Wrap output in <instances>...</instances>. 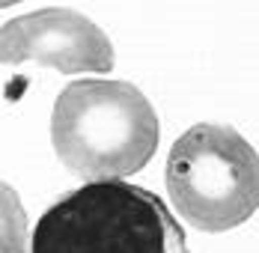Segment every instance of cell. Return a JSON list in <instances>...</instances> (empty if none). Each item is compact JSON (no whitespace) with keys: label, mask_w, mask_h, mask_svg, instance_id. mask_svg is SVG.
<instances>
[{"label":"cell","mask_w":259,"mask_h":253,"mask_svg":"<svg viewBox=\"0 0 259 253\" xmlns=\"http://www.w3.org/2000/svg\"><path fill=\"white\" fill-rule=\"evenodd\" d=\"M158 137L155 107L128 80L83 77L69 83L54 101V152L78 179L134 176L152 161Z\"/></svg>","instance_id":"cell-1"},{"label":"cell","mask_w":259,"mask_h":253,"mask_svg":"<svg viewBox=\"0 0 259 253\" xmlns=\"http://www.w3.org/2000/svg\"><path fill=\"white\" fill-rule=\"evenodd\" d=\"M12 3H21V0H0V6H12Z\"/></svg>","instance_id":"cell-5"},{"label":"cell","mask_w":259,"mask_h":253,"mask_svg":"<svg viewBox=\"0 0 259 253\" xmlns=\"http://www.w3.org/2000/svg\"><path fill=\"white\" fill-rule=\"evenodd\" d=\"M0 60L3 66L36 60L60 75H107L113 69V45L107 33L83 12L48 6L3 24Z\"/></svg>","instance_id":"cell-4"},{"label":"cell","mask_w":259,"mask_h":253,"mask_svg":"<svg viewBox=\"0 0 259 253\" xmlns=\"http://www.w3.org/2000/svg\"><path fill=\"white\" fill-rule=\"evenodd\" d=\"M167 191L194 229H235L259 208V155L235 128L197 122L170 146Z\"/></svg>","instance_id":"cell-3"},{"label":"cell","mask_w":259,"mask_h":253,"mask_svg":"<svg viewBox=\"0 0 259 253\" xmlns=\"http://www.w3.org/2000/svg\"><path fill=\"white\" fill-rule=\"evenodd\" d=\"M30 253H188L161 197L122 179L69 191L36 221Z\"/></svg>","instance_id":"cell-2"}]
</instances>
